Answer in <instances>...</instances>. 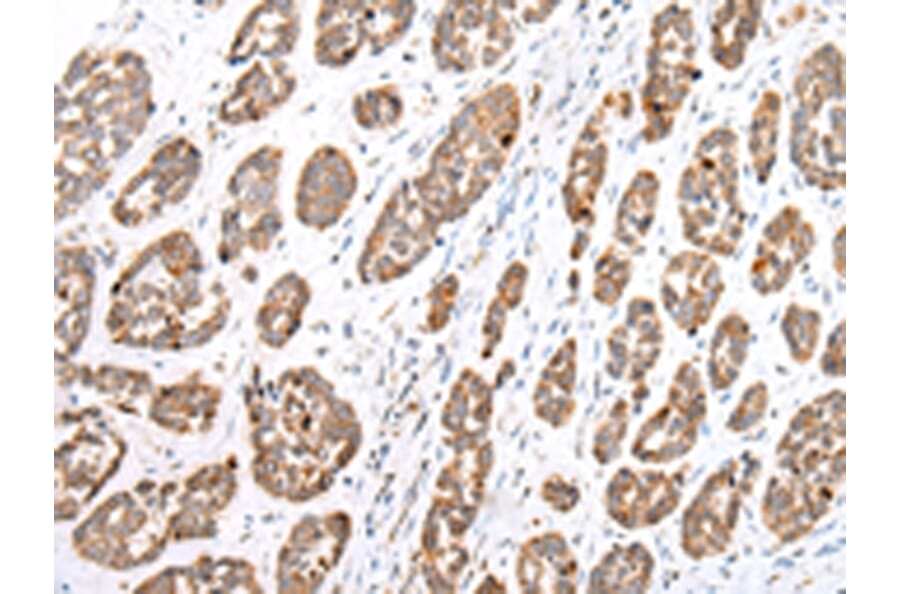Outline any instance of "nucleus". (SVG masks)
Returning a JSON list of instances; mask_svg holds the SVG:
<instances>
[{"instance_id":"3","label":"nucleus","mask_w":900,"mask_h":594,"mask_svg":"<svg viewBox=\"0 0 900 594\" xmlns=\"http://www.w3.org/2000/svg\"><path fill=\"white\" fill-rule=\"evenodd\" d=\"M667 493L668 485L658 475L625 472L617 476L609 490L610 511L627 527L650 524L666 510Z\"/></svg>"},{"instance_id":"6","label":"nucleus","mask_w":900,"mask_h":594,"mask_svg":"<svg viewBox=\"0 0 900 594\" xmlns=\"http://www.w3.org/2000/svg\"><path fill=\"white\" fill-rule=\"evenodd\" d=\"M650 556L641 547H629L610 554L595 570L594 591L641 592L651 571Z\"/></svg>"},{"instance_id":"4","label":"nucleus","mask_w":900,"mask_h":594,"mask_svg":"<svg viewBox=\"0 0 900 594\" xmlns=\"http://www.w3.org/2000/svg\"><path fill=\"white\" fill-rule=\"evenodd\" d=\"M690 264L683 267L685 273L673 274L675 280L668 279L666 286L669 295L675 301L682 299L675 306H683L681 322L699 324L708 319L721 292L719 272L714 263L701 256H689Z\"/></svg>"},{"instance_id":"2","label":"nucleus","mask_w":900,"mask_h":594,"mask_svg":"<svg viewBox=\"0 0 900 594\" xmlns=\"http://www.w3.org/2000/svg\"><path fill=\"white\" fill-rule=\"evenodd\" d=\"M493 2H451L438 19L434 52L441 66L467 71L489 66L510 42V29Z\"/></svg>"},{"instance_id":"5","label":"nucleus","mask_w":900,"mask_h":594,"mask_svg":"<svg viewBox=\"0 0 900 594\" xmlns=\"http://www.w3.org/2000/svg\"><path fill=\"white\" fill-rule=\"evenodd\" d=\"M777 238L778 240L769 235L761 241L753 263V280L762 291L780 289L789 280L794 266L810 251L813 243L810 234L796 231L789 241H786L784 234Z\"/></svg>"},{"instance_id":"1","label":"nucleus","mask_w":900,"mask_h":594,"mask_svg":"<svg viewBox=\"0 0 900 594\" xmlns=\"http://www.w3.org/2000/svg\"><path fill=\"white\" fill-rule=\"evenodd\" d=\"M519 116L518 98L509 86H497L473 99L453 120L417 185L452 192L454 188L475 192L487 186L506 161Z\"/></svg>"}]
</instances>
